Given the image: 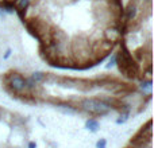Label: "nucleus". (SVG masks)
Masks as SVG:
<instances>
[{"label":"nucleus","mask_w":154,"mask_h":148,"mask_svg":"<svg viewBox=\"0 0 154 148\" xmlns=\"http://www.w3.org/2000/svg\"><path fill=\"white\" fill-rule=\"evenodd\" d=\"M80 108L93 116H107L111 112V106L103 101V98H82L80 101Z\"/></svg>","instance_id":"f257e3e1"},{"label":"nucleus","mask_w":154,"mask_h":148,"mask_svg":"<svg viewBox=\"0 0 154 148\" xmlns=\"http://www.w3.org/2000/svg\"><path fill=\"white\" fill-rule=\"evenodd\" d=\"M5 86L11 93L16 96H20L24 93V86H26V78L20 75L19 73H8L4 78Z\"/></svg>","instance_id":"f03ea898"},{"label":"nucleus","mask_w":154,"mask_h":148,"mask_svg":"<svg viewBox=\"0 0 154 148\" xmlns=\"http://www.w3.org/2000/svg\"><path fill=\"white\" fill-rule=\"evenodd\" d=\"M139 87H141V90L143 93L152 94V89H153V81H152V78H143V79H141Z\"/></svg>","instance_id":"7ed1b4c3"},{"label":"nucleus","mask_w":154,"mask_h":148,"mask_svg":"<svg viewBox=\"0 0 154 148\" xmlns=\"http://www.w3.org/2000/svg\"><path fill=\"white\" fill-rule=\"evenodd\" d=\"M0 7L5 11L7 13H12L15 12V4H14L12 0H4V1L0 4Z\"/></svg>","instance_id":"20e7f679"},{"label":"nucleus","mask_w":154,"mask_h":148,"mask_svg":"<svg viewBox=\"0 0 154 148\" xmlns=\"http://www.w3.org/2000/svg\"><path fill=\"white\" fill-rule=\"evenodd\" d=\"M85 128L89 129L91 132H96L99 129V121L96 119H88L85 121Z\"/></svg>","instance_id":"39448f33"},{"label":"nucleus","mask_w":154,"mask_h":148,"mask_svg":"<svg viewBox=\"0 0 154 148\" xmlns=\"http://www.w3.org/2000/svg\"><path fill=\"white\" fill-rule=\"evenodd\" d=\"M31 78L34 79L37 84H41V82H43L46 79V74L42 72H34L31 74Z\"/></svg>","instance_id":"423d86ee"},{"label":"nucleus","mask_w":154,"mask_h":148,"mask_svg":"<svg viewBox=\"0 0 154 148\" xmlns=\"http://www.w3.org/2000/svg\"><path fill=\"white\" fill-rule=\"evenodd\" d=\"M128 119H130V112H120L119 117L116 119V124H125L128 121Z\"/></svg>","instance_id":"0eeeda50"},{"label":"nucleus","mask_w":154,"mask_h":148,"mask_svg":"<svg viewBox=\"0 0 154 148\" xmlns=\"http://www.w3.org/2000/svg\"><path fill=\"white\" fill-rule=\"evenodd\" d=\"M116 65V54H112L111 57H109V59H108V64H107V69H111L112 66H115Z\"/></svg>","instance_id":"6e6552de"},{"label":"nucleus","mask_w":154,"mask_h":148,"mask_svg":"<svg viewBox=\"0 0 154 148\" xmlns=\"http://www.w3.org/2000/svg\"><path fill=\"white\" fill-rule=\"evenodd\" d=\"M107 147V140L106 139H100V140L96 143V148H106Z\"/></svg>","instance_id":"1a4fd4ad"},{"label":"nucleus","mask_w":154,"mask_h":148,"mask_svg":"<svg viewBox=\"0 0 154 148\" xmlns=\"http://www.w3.org/2000/svg\"><path fill=\"white\" fill-rule=\"evenodd\" d=\"M11 53H12V51L10 50V49H8L7 51H5V54H4V57H3V58L4 59H7V58H10V55H11Z\"/></svg>","instance_id":"9d476101"},{"label":"nucleus","mask_w":154,"mask_h":148,"mask_svg":"<svg viewBox=\"0 0 154 148\" xmlns=\"http://www.w3.org/2000/svg\"><path fill=\"white\" fill-rule=\"evenodd\" d=\"M29 148H37V144H35L34 141H30V143H29Z\"/></svg>","instance_id":"9b49d317"},{"label":"nucleus","mask_w":154,"mask_h":148,"mask_svg":"<svg viewBox=\"0 0 154 148\" xmlns=\"http://www.w3.org/2000/svg\"><path fill=\"white\" fill-rule=\"evenodd\" d=\"M3 116V114H2V112H0V117H2ZM0 120H2V119H0Z\"/></svg>","instance_id":"f8f14e48"}]
</instances>
